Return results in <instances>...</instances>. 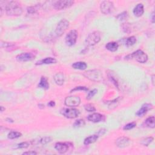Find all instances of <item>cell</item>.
<instances>
[{
    "label": "cell",
    "mask_w": 155,
    "mask_h": 155,
    "mask_svg": "<svg viewBox=\"0 0 155 155\" xmlns=\"http://www.w3.org/2000/svg\"><path fill=\"white\" fill-rule=\"evenodd\" d=\"M41 5L40 4H36L33 6H30L27 8V12L30 14H34L37 12V11L40 9Z\"/></svg>",
    "instance_id": "obj_26"
},
{
    "label": "cell",
    "mask_w": 155,
    "mask_h": 155,
    "mask_svg": "<svg viewBox=\"0 0 155 155\" xmlns=\"http://www.w3.org/2000/svg\"><path fill=\"white\" fill-rule=\"evenodd\" d=\"M121 99V98H118L117 99H115L113 101H112L110 102V104L108 105V107L110 109H113L114 108H116L118 106V105L119 102V100Z\"/></svg>",
    "instance_id": "obj_29"
},
{
    "label": "cell",
    "mask_w": 155,
    "mask_h": 155,
    "mask_svg": "<svg viewBox=\"0 0 155 155\" xmlns=\"http://www.w3.org/2000/svg\"><path fill=\"white\" fill-rule=\"evenodd\" d=\"M61 113L65 118L69 119H74L79 116L80 112L79 110L73 108H66L61 110Z\"/></svg>",
    "instance_id": "obj_7"
},
{
    "label": "cell",
    "mask_w": 155,
    "mask_h": 155,
    "mask_svg": "<svg viewBox=\"0 0 155 155\" xmlns=\"http://www.w3.org/2000/svg\"><path fill=\"white\" fill-rule=\"evenodd\" d=\"M101 40V34L99 32H93L88 35L86 40V43L88 46L96 45Z\"/></svg>",
    "instance_id": "obj_4"
},
{
    "label": "cell",
    "mask_w": 155,
    "mask_h": 155,
    "mask_svg": "<svg viewBox=\"0 0 155 155\" xmlns=\"http://www.w3.org/2000/svg\"><path fill=\"white\" fill-rule=\"evenodd\" d=\"M106 129H102L101 130H99V131H98V135L99 136H102L103 135H104V133H106Z\"/></svg>",
    "instance_id": "obj_39"
},
{
    "label": "cell",
    "mask_w": 155,
    "mask_h": 155,
    "mask_svg": "<svg viewBox=\"0 0 155 155\" xmlns=\"http://www.w3.org/2000/svg\"><path fill=\"white\" fill-rule=\"evenodd\" d=\"M144 13V9L142 4H138L133 10V14L137 17H140Z\"/></svg>",
    "instance_id": "obj_17"
},
{
    "label": "cell",
    "mask_w": 155,
    "mask_h": 155,
    "mask_svg": "<svg viewBox=\"0 0 155 155\" xmlns=\"http://www.w3.org/2000/svg\"><path fill=\"white\" fill-rule=\"evenodd\" d=\"M97 93H98L97 89H93L92 91H90V92H88V95L87 96V98H86L87 99H88V100H90V99H91L94 96L96 95Z\"/></svg>",
    "instance_id": "obj_35"
},
{
    "label": "cell",
    "mask_w": 155,
    "mask_h": 155,
    "mask_svg": "<svg viewBox=\"0 0 155 155\" xmlns=\"http://www.w3.org/2000/svg\"><path fill=\"white\" fill-rule=\"evenodd\" d=\"M55 101H51L48 103V106L51 107H55Z\"/></svg>",
    "instance_id": "obj_41"
},
{
    "label": "cell",
    "mask_w": 155,
    "mask_h": 155,
    "mask_svg": "<svg viewBox=\"0 0 155 155\" xmlns=\"http://www.w3.org/2000/svg\"><path fill=\"white\" fill-rule=\"evenodd\" d=\"M37 153L34 151H30V152H26L23 153V154H27V155H35Z\"/></svg>",
    "instance_id": "obj_40"
},
{
    "label": "cell",
    "mask_w": 155,
    "mask_h": 155,
    "mask_svg": "<svg viewBox=\"0 0 155 155\" xmlns=\"http://www.w3.org/2000/svg\"><path fill=\"white\" fill-rule=\"evenodd\" d=\"M69 22L65 19H63L59 21L56 30H55V34L58 37L61 36L65 31L68 29L69 27Z\"/></svg>",
    "instance_id": "obj_5"
},
{
    "label": "cell",
    "mask_w": 155,
    "mask_h": 155,
    "mask_svg": "<svg viewBox=\"0 0 155 155\" xmlns=\"http://www.w3.org/2000/svg\"><path fill=\"white\" fill-rule=\"evenodd\" d=\"M4 110H5V108H4L3 106H1V112H3Z\"/></svg>",
    "instance_id": "obj_44"
},
{
    "label": "cell",
    "mask_w": 155,
    "mask_h": 155,
    "mask_svg": "<svg viewBox=\"0 0 155 155\" xmlns=\"http://www.w3.org/2000/svg\"><path fill=\"white\" fill-rule=\"evenodd\" d=\"M38 87L44 90H48L49 88V83L46 77L42 76L40 82L38 84Z\"/></svg>",
    "instance_id": "obj_18"
},
{
    "label": "cell",
    "mask_w": 155,
    "mask_h": 155,
    "mask_svg": "<svg viewBox=\"0 0 155 155\" xmlns=\"http://www.w3.org/2000/svg\"><path fill=\"white\" fill-rule=\"evenodd\" d=\"M108 77L110 81L113 83V84L115 86V87L116 88H119V82L118 81V79L116 78L115 75L112 72V71H110V72L108 73Z\"/></svg>",
    "instance_id": "obj_22"
},
{
    "label": "cell",
    "mask_w": 155,
    "mask_h": 155,
    "mask_svg": "<svg viewBox=\"0 0 155 155\" xmlns=\"http://www.w3.org/2000/svg\"><path fill=\"white\" fill-rule=\"evenodd\" d=\"M119 47V45L117 42H108L106 45V48L108 50V51L110 52H116L117 51Z\"/></svg>",
    "instance_id": "obj_21"
},
{
    "label": "cell",
    "mask_w": 155,
    "mask_h": 155,
    "mask_svg": "<svg viewBox=\"0 0 155 155\" xmlns=\"http://www.w3.org/2000/svg\"><path fill=\"white\" fill-rule=\"evenodd\" d=\"M55 148L60 153H65L67 152L69 148V146L68 143L65 142H57L55 144Z\"/></svg>",
    "instance_id": "obj_15"
},
{
    "label": "cell",
    "mask_w": 155,
    "mask_h": 155,
    "mask_svg": "<svg viewBox=\"0 0 155 155\" xmlns=\"http://www.w3.org/2000/svg\"><path fill=\"white\" fill-rule=\"evenodd\" d=\"M74 4V1L71 0H58L53 3V7L58 10L69 8Z\"/></svg>",
    "instance_id": "obj_6"
},
{
    "label": "cell",
    "mask_w": 155,
    "mask_h": 155,
    "mask_svg": "<svg viewBox=\"0 0 155 155\" xmlns=\"http://www.w3.org/2000/svg\"><path fill=\"white\" fill-rule=\"evenodd\" d=\"M30 146V143L29 142H21L18 145V148H26L29 147Z\"/></svg>",
    "instance_id": "obj_36"
},
{
    "label": "cell",
    "mask_w": 155,
    "mask_h": 155,
    "mask_svg": "<svg viewBox=\"0 0 155 155\" xmlns=\"http://www.w3.org/2000/svg\"><path fill=\"white\" fill-rule=\"evenodd\" d=\"M57 63V59L52 58V57H48L46 58L45 59H43L41 61L36 62V65H42V64H55Z\"/></svg>",
    "instance_id": "obj_19"
},
{
    "label": "cell",
    "mask_w": 155,
    "mask_h": 155,
    "mask_svg": "<svg viewBox=\"0 0 155 155\" xmlns=\"http://www.w3.org/2000/svg\"><path fill=\"white\" fill-rule=\"evenodd\" d=\"M125 59H135L137 62L140 63H145L147 61L148 56L145 52H144L141 50H138V51L127 56Z\"/></svg>",
    "instance_id": "obj_3"
},
{
    "label": "cell",
    "mask_w": 155,
    "mask_h": 155,
    "mask_svg": "<svg viewBox=\"0 0 155 155\" xmlns=\"http://www.w3.org/2000/svg\"><path fill=\"white\" fill-rule=\"evenodd\" d=\"M136 126V123L135 122H132V123L127 124L124 127V130H129L131 129H133V128Z\"/></svg>",
    "instance_id": "obj_34"
},
{
    "label": "cell",
    "mask_w": 155,
    "mask_h": 155,
    "mask_svg": "<svg viewBox=\"0 0 155 155\" xmlns=\"http://www.w3.org/2000/svg\"><path fill=\"white\" fill-rule=\"evenodd\" d=\"M81 103V99L77 96H68L65 99V106L68 107H77Z\"/></svg>",
    "instance_id": "obj_10"
},
{
    "label": "cell",
    "mask_w": 155,
    "mask_h": 155,
    "mask_svg": "<svg viewBox=\"0 0 155 155\" xmlns=\"http://www.w3.org/2000/svg\"><path fill=\"white\" fill-rule=\"evenodd\" d=\"M85 124H86L85 121L83 119H78L74 123L73 127L74 128H80V127L84 126Z\"/></svg>",
    "instance_id": "obj_30"
},
{
    "label": "cell",
    "mask_w": 155,
    "mask_h": 155,
    "mask_svg": "<svg viewBox=\"0 0 155 155\" xmlns=\"http://www.w3.org/2000/svg\"><path fill=\"white\" fill-rule=\"evenodd\" d=\"M72 67L75 69L84 70L87 69V65L85 62H76L72 64Z\"/></svg>",
    "instance_id": "obj_23"
},
{
    "label": "cell",
    "mask_w": 155,
    "mask_h": 155,
    "mask_svg": "<svg viewBox=\"0 0 155 155\" xmlns=\"http://www.w3.org/2000/svg\"><path fill=\"white\" fill-rule=\"evenodd\" d=\"M87 119L89 121L92 122V123H99V122H101V121H104L106 118H105V116L104 115L100 113H95L88 116Z\"/></svg>",
    "instance_id": "obj_12"
},
{
    "label": "cell",
    "mask_w": 155,
    "mask_h": 155,
    "mask_svg": "<svg viewBox=\"0 0 155 155\" xmlns=\"http://www.w3.org/2000/svg\"><path fill=\"white\" fill-rule=\"evenodd\" d=\"M154 75H153L152 77V84L153 86H154Z\"/></svg>",
    "instance_id": "obj_43"
},
{
    "label": "cell",
    "mask_w": 155,
    "mask_h": 155,
    "mask_svg": "<svg viewBox=\"0 0 155 155\" xmlns=\"http://www.w3.org/2000/svg\"><path fill=\"white\" fill-rule=\"evenodd\" d=\"M153 108V106L151 104H144L142 105V107L137 110V112L136 113V115L139 116V117H142L144 116L149 110H151Z\"/></svg>",
    "instance_id": "obj_13"
},
{
    "label": "cell",
    "mask_w": 155,
    "mask_h": 155,
    "mask_svg": "<svg viewBox=\"0 0 155 155\" xmlns=\"http://www.w3.org/2000/svg\"><path fill=\"white\" fill-rule=\"evenodd\" d=\"M114 4L112 1H104L100 5L101 12L105 15H108L113 12L114 10Z\"/></svg>",
    "instance_id": "obj_8"
},
{
    "label": "cell",
    "mask_w": 155,
    "mask_h": 155,
    "mask_svg": "<svg viewBox=\"0 0 155 155\" xmlns=\"http://www.w3.org/2000/svg\"><path fill=\"white\" fill-rule=\"evenodd\" d=\"M151 21H152V23H154V12L152 13V17H151Z\"/></svg>",
    "instance_id": "obj_42"
},
{
    "label": "cell",
    "mask_w": 155,
    "mask_h": 155,
    "mask_svg": "<svg viewBox=\"0 0 155 155\" xmlns=\"http://www.w3.org/2000/svg\"><path fill=\"white\" fill-rule=\"evenodd\" d=\"M84 76L90 81L94 82H101L103 80V75L101 70H90L84 73Z\"/></svg>",
    "instance_id": "obj_2"
},
{
    "label": "cell",
    "mask_w": 155,
    "mask_h": 155,
    "mask_svg": "<svg viewBox=\"0 0 155 155\" xmlns=\"http://www.w3.org/2000/svg\"><path fill=\"white\" fill-rule=\"evenodd\" d=\"M130 139L129 137L122 136L119 137L118 139L116 141V145L119 148H124L128 146L130 143Z\"/></svg>",
    "instance_id": "obj_14"
},
{
    "label": "cell",
    "mask_w": 155,
    "mask_h": 155,
    "mask_svg": "<svg viewBox=\"0 0 155 155\" xmlns=\"http://www.w3.org/2000/svg\"><path fill=\"white\" fill-rule=\"evenodd\" d=\"M98 137H99V136L97 134L96 135H91L90 136L86 137V139L84 140V145L88 146L89 144H91L95 142L98 140Z\"/></svg>",
    "instance_id": "obj_20"
},
{
    "label": "cell",
    "mask_w": 155,
    "mask_h": 155,
    "mask_svg": "<svg viewBox=\"0 0 155 155\" xmlns=\"http://www.w3.org/2000/svg\"><path fill=\"white\" fill-rule=\"evenodd\" d=\"M136 42V38L135 36H130L127 38L125 40V45L127 47H130L133 46L134 44Z\"/></svg>",
    "instance_id": "obj_25"
},
{
    "label": "cell",
    "mask_w": 155,
    "mask_h": 155,
    "mask_svg": "<svg viewBox=\"0 0 155 155\" xmlns=\"http://www.w3.org/2000/svg\"><path fill=\"white\" fill-rule=\"evenodd\" d=\"M153 141V137H147L146 138L141 140V144L144 146H148L150 143H152Z\"/></svg>",
    "instance_id": "obj_28"
},
{
    "label": "cell",
    "mask_w": 155,
    "mask_h": 155,
    "mask_svg": "<svg viewBox=\"0 0 155 155\" xmlns=\"http://www.w3.org/2000/svg\"><path fill=\"white\" fill-rule=\"evenodd\" d=\"M78 90H84V91H88V88L86 87H76L73 89H72L71 90V92H73L75 91H78Z\"/></svg>",
    "instance_id": "obj_37"
},
{
    "label": "cell",
    "mask_w": 155,
    "mask_h": 155,
    "mask_svg": "<svg viewBox=\"0 0 155 155\" xmlns=\"http://www.w3.org/2000/svg\"><path fill=\"white\" fill-rule=\"evenodd\" d=\"M78 38V32L76 30H70L65 36V43L69 46L75 45Z\"/></svg>",
    "instance_id": "obj_9"
},
{
    "label": "cell",
    "mask_w": 155,
    "mask_h": 155,
    "mask_svg": "<svg viewBox=\"0 0 155 155\" xmlns=\"http://www.w3.org/2000/svg\"><path fill=\"white\" fill-rule=\"evenodd\" d=\"M5 12L7 15L10 16H20L23 13L21 4L18 1H12L5 5Z\"/></svg>",
    "instance_id": "obj_1"
},
{
    "label": "cell",
    "mask_w": 155,
    "mask_h": 155,
    "mask_svg": "<svg viewBox=\"0 0 155 155\" xmlns=\"http://www.w3.org/2000/svg\"><path fill=\"white\" fill-rule=\"evenodd\" d=\"M55 83L58 86H63L65 81V75L63 73L59 72L55 74L53 77Z\"/></svg>",
    "instance_id": "obj_16"
},
{
    "label": "cell",
    "mask_w": 155,
    "mask_h": 155,
    "mask_svg": "<svg viewBox=\"0 0 155 155\" xmlns=\"http://www.w3.org/2000/svg\"><path fill=\"white\" fill-rule=\"evenodd\" d=\"M123 30L125 32H127V33H129L128 30H130V28L129 27V24H123Z\"/></svg>",
    "instance_id": "obj_38"
},
{
    "label": "cell",
    "mask_w": 155,
    "mask_h": 155,
    "mask_svg": "<svg viewBox=\"0 0 155 155\" xmlns=\"http://www.w3.org/2000/svg\"><path fill=\"white\" fill-rule=\"evenodd\" d=\"M154 121H155V118L154 116H150V117L148 118L144 122V124L145 125L146 127H149V128H152L153 129L154 128L155 124H154Z\"/></svg>",
    "instance_id": "obj_24"
},
{
    "label": "cell",
    "mask_w": 155,
    "mask_h": 155,
    "mask_svg": "<svg viewBox=\"0 0 155 155\" xmlns=\"http://www.w3.org/2000/svg\"><path fill=\"white\" fill-rule=\"evenodd\" d=\"M128 17H129L128 13H127V12H124L121 14H119L116 18L119 21H123V20H127V18H128Z\"/></svg>",
    "instance_id": "obj_32"
},
{
    "label": "cell",
    "mask_w": 155,
    "mask_h": 155,
    "mask_svg": "<svg viewBox=\"0 0 155 155\" xmlns=\"http://www.w3.org/2000/svg\"><path fill=\"white\" fill-rule=\"evenodd\" d=\"M84 108L86 109V111L89 112H95L96 111V108L95 107L93 106L92 104H86L84 106Z\"/></svg>",
    "instance_id": "obj_33"
},
{
    "label": "cell",
    "mask_w": 155,
    "mask_h": 155,
    "mask_svg": "<svg viewBox=\"0 0 155 155\" xmlns=\"http://www.w3.org/2000/svg\"><path fill=\"white\" fill-rule=\"evenodd\" d=\"M22 136L21 133L18 131H10L8 134V138L10 140H14Z\"/></svg>",
    "instance_id": "obj_27"
},
{
    "label": "cell",
    "mask_w": 155,
    "mask_h": 155,
    "mask_svg": "<svg viewBox=\"0 0 155 155\" xmlns=\"http://www.w3.org/2000/svg\"><path fill=\"white\" fill-rule=\"evenodd\" d=\"M35 56L31 53H22L16 57V59L20 62H26L34 60Z\"/></svg>",
    "instance_id": "obj_11"
},
{
    "label": "cell",
    "mask_w": 155,
    "mask_h": 155,
    "mask_svg": "<svg viewBox=\"0 0 155 155\" xmlns=\"http://www.w3.org/2000/svg\"><path fill=\"white\" fill-rule=\"evenodd\" d=\"M52 139L51 137L50 136H45L44 137L41 138L40 140V143H41L42 145H46L47 144L51 142L52 141Z\"/></svg>",
    "instance_id": "obj_31"
}]
</instances>
